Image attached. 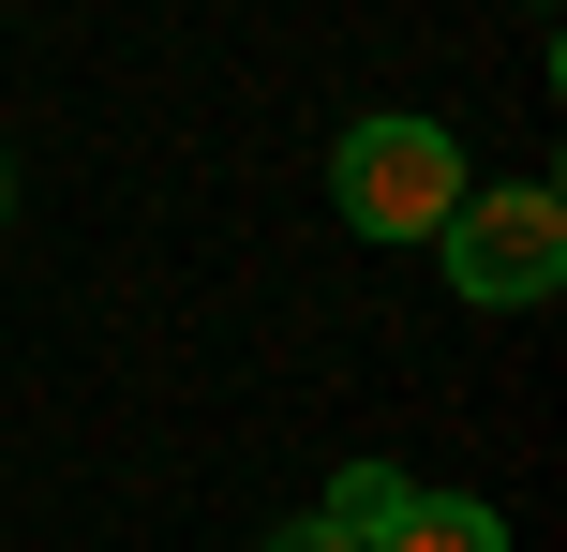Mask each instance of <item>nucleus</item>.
Returning <instances> with one entry per match:
<instances>
[{"label":"nucleus","mask_w":567,"mask_h":552,"mask_svg":"<svg viewBox=\"0 0 567 552\" xmlns=\"http://www.w3.org/2000/svg\"><path fill=\"white\" fill-rule=\"evenodd\" d=\"M433 254H449V284L478 299V314H523V299H553L567 284V195L553 179H463L449 195V225H433Z\"/></svg>","instance_id":"1"},{"label":"nucleus","mask_w":567,"mask_h":552,"mask_svg":"<svg viewBox=\"0 0 567 552\" xmlns=\"http://www.w3.org/2000/svg\"><path fill=\"white\" fill-rule=\"evenodd\" d=\"M463 195V135L449 119H359V135L329 149V209L359 239H433Z\"/></svg>","instance_id":"2"},{"label":"nucleus","mask_w":567,"mask_h":552,"mask_svg":"<svg viewBox=\"0 0 567 552\" xmlns=\"http://www.w3.org/2000/svg\"><path fill=\"white\" fill-rule=\"evenodd\" d=\"M373 552H508V523H493L478 493H403V508H389V538H373Z\"/></svg>","instance_id":"3"},{"label":"nucleus","mask_w":567,"mask_h":552,"mask_svg":"<svg viewBox=\"0 0 567 552\" xmlns=\"http://www.w3.org/2000/svg\"><path fill=\"white\" fill-rule=\"evenodd\" d=\"M403 493H419L403 464H343V478H329V523H343V538H389V508H403Z\"/></svg>","instance_id":"4"},{"label":"nucleus","mask_w":567,"mask_h":552,"mask_svg":"<svg viewBox=\"0 0 567 552\" xmlns=\"http://www.w3.org/2000/svg\"><path fill=\"white\" fill-rule=\"evenodd\" d=\"M269 552H373V538H343V523H329V508H313V523H284Z\"/></svg>","instance_id":"5"},{"label":"nucleus","mask_w":567,"mask_h":552,"mask_svg":"<svg viewBox=\"0 0 567 552\" xmlns=\"http://www.w3.org/2000/svg\"><path fill=\"white\" fill-rule=\"evenodd\" d=\"M0 195H16V179H0Z\"/></svg>","instance_id":"6"}]
</instances>
